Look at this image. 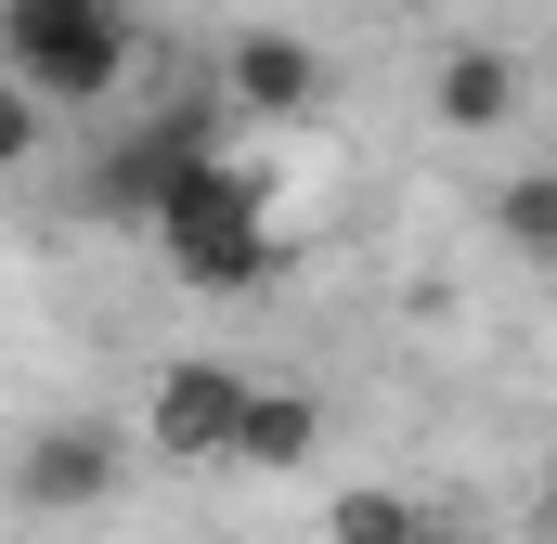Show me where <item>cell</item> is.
I'll use <instances>...</instances> for the list:
<instances>
[{
    "label": "cell",
    "mask_w": 557,
    "mask_h": 544,
    "mask_svg": "<svg viewBox=\"0 0 557 544\" xmlns=\"http://www.w3.org/2000/svg\"><path fill=\"white\" fill-rule=\"evenodd\" d=\"M182 285H208V298H247V285H273L285 272V221H273V169H247V156H182V182L156 195V221H143Z\"/></svg>",
    "instance_id": "6da1fadb"
},
{
    "label": "cell",
    "mask_w": 557,
    "mask_h": 544,
    "mask_svg": "<svg viewBox=\"0 0 557 544\" xmlns=\"http://www.w3.org/2000/svg\"><path fill=\"white\" fill-rule=\"evenodd\" d=\"M0 65L65 118V104H104L143 65V26L117 0H0Z\"/></svg>",
    "instance_id": "7a4b0ae2"
},
{
    "label": "cell",
    "mask_w": 557,
    "mask_h": 544,
    "mask_svg": "<svg viewBox=\"0 0 557 544\" xmlns=\"http://www.w3.org/2000/svg\"><path fill=\"white\" fill-rule=\"evenodd\" d=\"M234 415H247V363L195 350V363H169V376H156V403H143V441H156L169 467H221V454H234Z\"/></svg>",
    "instance_id": "3957f363"
},
{
    "label": "cell",
    "mask_w": 557,
    "mask_h": 544,
    "mask_svg": "<svg viewBox=\"0 0 557 544\" xmlns=\"http://www.w3.org/2000/svg\"><path fill=\"white\" fill-rule=\"evenodd\" d=\"M131 480V441L104 428V415H65V428H39L26 454H13V506H39V519H78V506H104Z\"/></svg>",
    "instance_id": "277c9868"
},
{
    "label": "cell",
    "mask_w": 557,
    "mask_h": 544,
    "mask_svg": "<svg viewBox=\"0 0 557 544\" xmlns=\"http://www.w3.org/2000/svg\"><path fill=\"white\" fill-rule=\"evenodd\" d=\"M182 156H208V118H195V104L156 118V131H131V143H104V156H91V208H104V221H156V195L182 182Z\"/></svg>",
    "instance_id": "5b68a950"
},
{
    "label": "cell",
    "mask_w": 557,
    "mask_h": 544,
    "mask_svg": "<svg viewBox=\"0 0 557 544\" xmlns=\"http://www.w3.org/2000/svg\"><path fill=\"white\" fill-rule=\"evenodd\" d=\"M221 91H234L247 118H298V104L324 91V52H311L298 26H234V52H221Z\"/></svg>",
    "instance_id": "8992f818"
},
{
    "label": "cell",
    "mask_w": 557,
    "mask_h": 544,
    "mask_svg": "<svg viewBox=\"0 0 557 544\" xmlns=\"http://www.w3.org/2000/svg\"><path fill=\"white\" fill-rule=\"evenodd\" d=\"M311 441H324L311 390H273V376H247V415H234V454H221V467H247V480H285V467H311Z\"/></svg>",
    "instance_id": "52a82bcc"
},
{
    "label": "cell",
    "mask_w": 557,
    "mask_h": 544,
    "mask_svg": "<svg viewBox=\"0 0 557 544\" xmlns=\"http://www.w3.org/2000/svg\"><path fill=\"white\" fill-rule=\"evenodd\" d=\"M428 104H441V131H506L519 118V52L506 39H454L441 78H428Z\"/></svg>",
    "instance_id": "ba28073f"
},
{
    "label": "cell",
    "mask_w": 557,
    "mask_h": 544,
    "mask_svg": "<svg viewBox=\"0 0 557 544\" xmlns=\"http://www.w3.org/2000/svg\"><path fill=\"white\" fill-rule=\"evenodd\" d=\"M493 221H506L519 260H557V169H519V182L493 195Z\"/></svg>",
    "instance_id": "9c48e42d"
},
{
    "label": "cell",
    "mask_w": 557,
    "mask_h": 544,
    "mask_svg": "<svg viewBox=\"0 0 557 544\" xmlns=\"http://www.w3.org/2000/svg\"><path fill=\"white\" fill-rule=\"evenodd\" d=\"M428 506H403V493H376V480H350L337 493V519H324V544H416Z\"/></svg>",
    "instance_id": "30bf717a"
},
{
    "label": "cell",
    "mask_w": 557,
    "mask_h": 544,
    "mask_svg": "<svg viewBox=\"0 0 557 544\" xmlns=\"http://www.w3.org/2000/svg\"><path fill=\"white\" fill-rule=\"evenodd\" d=\"M39 131H52V104H39V91L0 65V169H26V156H39Z\"/></svg>",
    "instance_id": "8fae6325"
},
{
    "label": "cell",
    "mask_w": 557,
    "mask_h": 544,
    "mask_svg": "<svg viewBox=\"0 0 557 544\" xmlns=\"http://www.w3.org/2000/svg\"><path fill=\"white\" fill-rule=\"evenodd\" d=\"M416 544H493L480 519H416Z\"/></svg>",
    "instance_id": "7c38bea8"
}]
</instances>
